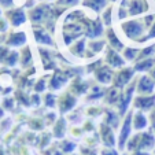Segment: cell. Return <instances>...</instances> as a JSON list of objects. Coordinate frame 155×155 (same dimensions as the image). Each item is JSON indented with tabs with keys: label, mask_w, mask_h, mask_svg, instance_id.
Wrapping results in <instances>:
<instances>
[{
	"label": "cell",
	"mask_w": 155,
	"mask_h": 155,
	"mask_svg": "<svg viewBox=\"0 0 155 155\" xmlns=\"http://www.w3.org/2000/svg\"><path fill=\"white\" fill-rule=\"evenodd\" d=\"M148 125V120L141 111H137L133 117H132V128L135 130H143Z\"/></svg>",
	"instance_id": "7"
},
{
	"label": "cell",
	"mask_w": 155,
	"mask_h": 155,
	"mask_svg": "<svg viewBox=\"0 0 155 155\" xmlns=\"http://www.w3.org/2000/svg\"><path fill=\"white\" fill-rule=\"evenodd\" d=\"M150 121H151V126H152V129L155 130V108L151 111V115H150Z\"/></svg>",
	"instance_id": "26"
},
{
	"label": "cell",
	"mask_w": 155,
	"mask_h": 155,
	"mask_svg": "<svg viewBox=\"0 0 155 155\" xmlns=\"http://www.w3.org/2000/svg\"><path fill=\"white\" fill-rule=\"evenodd\" d=\"M48 11H50V7L45 6V4H40V6H37L36 8H32V11H30V19H32V22L35 21V22H41V21L45 18V15L48 14Z\"/></svg>",
	"instance_id": "6"
},
{
	"label": "cell",
	"mask_w": 155,
	"mask_h": 155,
	"mask_svg": "<svg viewBox=\"0 0 155 155\" xmlns=\"http://www.w3.org/2000/svg\"><path fill=\"white\" fill-rule=\"evenodd\" d=\"M132 78V70H122L120 74H118L117 77V81H115V87L117 88H121L124 84H126V82L129 81V80Z\"/></svg>",
	"instance_id": "13"
},
{
	"label": "cell",
	"mask_w": 155,
	"mask_h": 155,
	"mask_svg": "<svg viewBox=\"0 0 155 155\" xmlns=\"http://www.w3.org/2000/svg\"><path fill=\"white\" fill-rule=\"evenodd\" d=\"M154 51H155V47H154V45H151V47L146 48L144 51H141V56H143V58H146V56H150L151 54H154Z\"/></svg>",
	"instance_id": "22"
},
{
	"label": "cell",
	"mask_w": 155,
	"mask_h": 155,
	"mask_svg": "<svg viewBox=\"0 0 155 155\" xmlns=\"http://www.w3.org/2000/svg\"><path fill=\"white\" fill-rule=\"evenodd\" d=\"M111 2H115V0H111Z\"/></svg>",
	"instance_id": "34"
},
{
	"label": "cell",
	"mask_w": 155,
	"mask_h": 155,
	"mask_svg": "<svg viewBox=\"0 0 155 155\" xmlns=\"http://www.w3.org/2000/svg\"><path fill=\"white\" fill-rule=\"evenodd\" d=\"M132 113H129L126 115V118L124 120V124L121 126V132H120V136H118V147L121 150L126 146L129 140V136H130V132H132Z\"/></svg>",
	"instance_id": "2"
},
{
	"label": "cell",
	"mask_w": 155,
	"mask_h": 155,
	"mask_svg": "<svg viewBox=\"0 0 155 155\" xmlns=\"http://www.w3.org/2000/svg\"><path fill=\"white\" fill-rule=\"evenodd\" d=\"M12 4H14V0H0V7H4V8H10Z\"/></svg>",
	"instance_id": "23"
},
{
	"label": "cell",
	"mask_w": 155,
	"mask_h": 155,
	"mask_svg": "<svg viewBox=\"0 0 155 155\" xmlns=\"http://www.w3.org/2000/svg\"><path fill=\"white\" fill-rule=\"evenodd\" d=\"M132 155H150V154L143 152V151H133V154H132Z\"/></svg>",
	"instance_id": "30"
},
{
	"label": "cell",
	"mask_w": 155,
	"mask_h": 155,
	"mask_svg": "<svg viewBox=\"0 0 155 155\" xmlns=\"http://www.w3.org/2000/svg\"><path fill=\"white\" fill-rule=\"evenodd\" d=\"M43 85H44V82H43V81H40V82H38V85H37V88H36V89H37V91H41L43 88H45V87H43Z\"/></svg>",
	"instance_id": "31"
},
{
	"label": "cell",
	"mask_w": 155,
	"mask_h": 155,
	"mask_svg": "<svg viewBox=\"0 0 155 155\" xmlns=\"http://www.w3.org/2000/svg\"><path fill=\"white\" fill-rule=\"evenodd\" d=\"M0 14H2V8H0Z\"/></svg>",
	"instance_id": "33"
},
{
	"label": "cell",
	"mask_w": 155,
	"mask_h": 155,
	"mask_svg": "<svg viewBox=\"0 0 155 155\" xmlns=\"http://www.w3.org/2000/svg\"><path fill=\"white\" fill-rule=\"evenodd\" d=\"M102 154L103 155H117V152L113 151V150H110V151H108V150H106V151H103Z\"/></svg>",
	"instance_id": "29"
},
{
	"label": "cell",
	"mask_w": 155,
	"mask_h": 155,
	"mask_svg": "<svg viewBox=\"0 0 155 155\" xmlns=\"http://www.w3.org/2000/svg\"><path fill=\"white\" fill-rule=\"evenodd\" d=\"M128 150L130 151H146V150H151L155 147V136L152 133H140L136 135L135 137H132L126 143Z\"/></svg>",
	"instance_id": "1"
},
{
	"label": "cell",
	"mask_w": 155,
	"mask_h": 155,
	"mask_svg": "<svg viewBox=\"0 0 155 155\" xmlns=\"http://www.w3.org/2000/svg\"><path fill=\"white\" fill-rule=\"evenodd\" d=\"M36 37H37V41L38 43H44V44H52L51 43V38H50V36H47L44 32H36Z\"/></svg>",
	"instance_id": "18"
},
{
	"label": "cell",
	"mask_w": 155,
	"mask_h": 155,
	"mask_svg": "<svg viewBox=\"0 0 155 155\" xmlns=\"http://www.w3.org/2000/svg\"><path fill=\"white\" fill-rule=\"evenodd\" d=\"M17 58H18L17 52H8V55H7V58H6V61H4V63L8 64V66H12V64L17 62Z\"/></svg>",
	"instance_id": "19"
},
{
	"label": "cell",
	"mask_w": 155,
	"mask_h": 155,
	"mask_svg": "<svg viewBox=\"0 0 155 155\" xmlns=\"http://www.w3.org/2000/svg\"><path fill=\"white\" fill-rule=\"evenodd\" d=\"M126 6H128V14L130 15H137L148 10L147 0H124L122 7Z\"/></svg>",
	"instance_id": "3"
},
{
	"label": "cell",
	"mask_w": 155,
	"mask_h": 155,
	"mask_svg": "<svg viewBox=\"0 0 155 155\" xmlns=\"http://www.w3.org/2000/svg\"><path fill=\"white\" fill-rule=\"evenodd\" d=\"M139 92L140 94H151L155 89V84L148 78V77H143L140 80V84H139Z\"/></svg>",
	"instance_id": "9"
},
{
	"label": "cell",
	"mask_w": 155,
	"mask_h": 155,
	"mask_svg": "<svg viewBox=\"0 0 155 155\" xmlns=\"http://www.w3.org/2000/svg\"><path fill=\"white\" fill-rule=\"evenodd\" d=\"M80 0H58L56 3L59 4V6H76V4H78Z\"/></svg>",
	"instance_id": "20"
},
{
	"label": "cell",
	"mask_w": 155,
	"mask_h": 155,
	"mask_svg": "<svg viewBox=\"0 0 155 155\" xmlns=\"http://www.w3.org/2000/svg\"><path fill=\"white\" fill-rule=\"evenodd\" d=\"M6 28H7V24H6V21L0 19V30H6Z\"/></svg>",
	"instance_id": "28"
},
{
	"label": "cell",
	"mask_w": 155,
	"mask_h": 155,
	"mask_svg": "<svg viewBox=\"0 0 155 155\" xmlns=\"http://www.w3.org/2000/svg\"><path fill=\"white\" fill-rule=\"evenodd\" d=\"M6 18L10 21V24L12 26H19L25 22V11L22 8H11V10H7L6 11Z\"/></svg>",
	"instance_id": "4"
},
{
	"label": "cell",
	"mask_w": 155,
	"mask_h": 155,
	"mask_svg": "<svg viewBox=\"0 0 155 155\" xmlns=\"http://www.w3.org/2000/svg\"><path fill=\"white\" fill-rule=\"evenodd\" d=\"M54 103H55V99H54V96H52V95H48V96H47V104L48 106H52Z\"/></svg>",
	"instance_id": "27"
},
{
	"label": "cell",
	"mask_w": 155,
	"mask_h": 155,
	"mask_svg": "<svg viewBox=\"0 0 155 155\" xmlns=\"http://www.w3.org/2000/svg\"><path fill=\"white\" fill-rule=\"evenodd\" d=\"M25 41H26V36H25V33H11L8 37V40H7V44L8 45H14V47H17V45H22V44H25Z\"/></svg>",
	"instance_id": "10"
},
{
	"label": "cell",
	"mask_w": 155,
	"mask_h": 155,
	"mask_svg": "<svg viewBox=\"0 0 155 155\" xmlns=\"http://www.w3.org/2000/svg\"><path fill=\"white\" fill-rule=\"evenodd\" d=\"M97 80L99 81H102V82H104V84H107L110 80H111V71L108 70L107 68H102L100 70H97Z\"/></svg>",
	"instance_id": "15"
},
{
	"label": "cell",
	"mask_w": 155,
	"mask_h": 155,
	"mask_svg": "<svg viewBox=\"0 0 155 155\" xmlns=\"http://www.w3.org/2000/svg\"><path fill=\"white\" fill-rule=\"evenodd\" d=\"M124 29H125L126 35L132 38H136L139 35L143 33V26H141V24L137 22V21H130V22L124 24Z\"/></svg>",
	"instance_id": "5"
},
{
	"label": "cell",
	"mask_w": 155,
	"mask_h": 155,
	"mask_svg": "<svg viewBox=\"0 0 155 155\" xmlns=\"http://www.w3.org/2000/svg\"><path fill=\"white\" fill-rule=\"evenodd\" d=\"M154 59H147V61H143V62H139L136 64V70H148V69L152 68V64H154Z\"/></svg>",
	"instance_id": "16"
},
{
	"label": "cell",
	"mask_w": 155,
	"mask_h": 155,
	"mask_svg": "<svg viewBox=\"0 0 155 155\" xmlns=\"http://www.w3.org/2000/svg\"><path fill=\"white\" fill-rule=\"evenodd\" d=\"M110 18H111V8H107L104 12V22L106 24H110V21H108Z\"/></svg>",
	"instance_id": "25"
},
{
	"label": "cell",
	"mask_w": 155,
	"mask_h": 155,
	"mask_svg": "<svg viewBox=\"0 0 155 155\" xmlns=\"http://www.w3.org/2000/svg\"><path fill=\"white\" fill-rule=\"evenodd\" d=\"M155 104V96H139L135 100V107L140 110H151Z\"/></svg>",
	"instance_id": "8"
},
{
	"label": "cell",
	"mask_w": 155,
	"mask_h": 155,
	"mask_svg": "<svg viewBox=\"0 0 155 155\" xmlns=\"http://www.w3.org/2000/svg\"><path fill=\"white\" fill-rule=\"evenodd\" d=\"M108 38H110V43H111L113 47H115L117 50H121V48H122V43H120V40L117 38V36L114 35L113 30H110V33H108Z\"/></svg>",
	"instance_id": "17"
},
{
	"label": "cell",
	"mask_w": 155,
	"mask_h": 155,
	"mask_svg": "<svg viewBox=\"0 0 155 155\" xmlns=\"http://www.w3.org/2000/svg\"><path fill=\"white\" fill-rule=\"evenodd\" d=\"M102 135H103V141H104L107 146H114L115 139H114V135H113L110 126L102 125Z\"/></svg>",
	"instance_id": "12"
},
{
	"label": "cell",
	"mask_w": 155,
	"mask_h": 155,
	"mask_svg": "<svg viewBox=\"0 0 155 155\" xmlns=\"http://www.w3.org/2000/svg\"><path fill=\"white\" fill-rule=\"evenodd\" d=\"M7 55H8V51H7L4 47H0V62H4V61H6Z\"/></svg>",
	"instance_id": "24"
},
{
	"label": "cell",
	"mask_w": 155,
	"mask_h": 155,
	"mask_svg": "<svg viewBox=\"0 0 155 155\" xmlns=\"http://www.w3.org/2000/svg\"><path fill=\"white\" fill-rule=\"evenodd\" d=\"M151 77H152V78H154V80H155V68H154V70H152V71H151Z\"/></svg>",
	"instance_id": "32"
},
{
	"label": "cell",
	"mask_w": 155,
	"mask_h": 155,
	"mask_svg": "<svg viewBox=\"0 0 155 155\" xmlns=\"http://www.w3.org/2000/svg\"><path fill=\"white\" fill-rule=\"evenodd\" d=\"M82 4L94 11H102V8L107 4V0H84Z\"/></svg>",
	"instance_id": "11"
},
{
	"label": "cell",
	"mask_w": 155,
	"mask_h": 155,
	"mask_svg": "<svg viewBox=\"0 0 155 155\" xmlns=\"http://www.w3.org/2000/svg\"><path fill=\"white\" fill-rule=\"evenodd\" d=\"M107 61H108V63L111 64V66H124V61L121 59V56L118 55V54H115L114 51H108L107 52Z\"/></svg>",
	"instance_id": "14"
},
{
	"label": "cell",
	"mask_w": 155,
	"mask_h": 155,
	"mask_svg": "<svg viewBox=\"0 0 155 155\" xmlns=\"http://www.w3.org/2000/svg\"><path fill=\"white\" fill-rule=\"evenodd\" d=\"M136 52H137V50H135V48H128V50H125V58L126 59H135L136 58Z\"/></svg>",
	"instance_id": "21"
}]
</instances>
